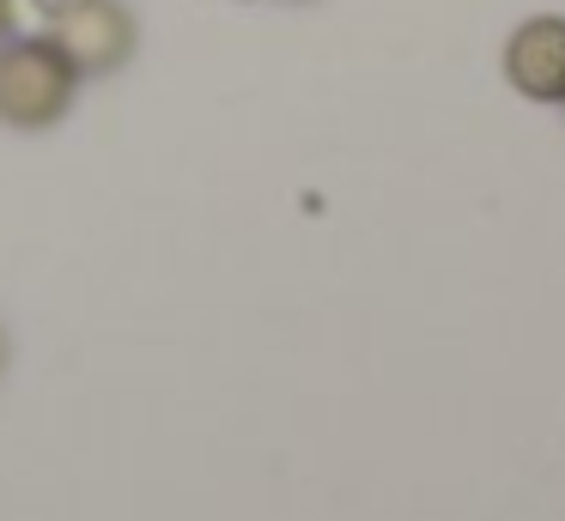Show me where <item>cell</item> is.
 I'll return each mask as SVG.
<instances>
[{
    "label": "cell",
    "instance_id": "6da1fadb",
    "mask_svg": "<svg viewBox=\"0 0 565 521\" xmlns=\"http://www.w3.org/2000/svg\"><path fill=\"white\" fill-rule=\"evenodd\" d=\"M79 73L50 36H7L0 43V128L43 133L74 109Z\"/></svg>",
    "mask_w": 565,
    "mask_h": 521
},
{
    "label": "cell",
    "instance_id": "7a4b0ae2",
    "mask_svg": "<svg viewBox=\"0 0 565 521\" xmlns=\"http://www.w3.org/2000/svg\"><path fill=\"white\" fill-rule=\"evenodd\" d=\"M43 36L74 61L79 79H98V73L128 67V55L140 43V24L122 0H62L50 12V31Z\"/></svg>",
    "mask_w": 565,
    "mask_h": 521
},
{
    "label": "cell",
    "instance_id": "3957f363",
    "mask_svg": "<svg viewBox=\"0 0 565 521\" xmlns=\"http://www.w3.org/2000/svg\"><path fill=\"white\" fill-rule=\"evenodd\" d=\"M504 79L535 104H565V19H523L504 43Z\"/></svg>",
    "mask_w": 565,
    "mask_h": 521
},
{
    "label": "cell",
    "instance_id": "277c9868",
    "mask_svg": "<svg viewBox=\"0 0 565 521\" xmlns=\"http://www.w3.org/2000/svg\"><path fill=\"white\" fill-rule=\"evenodd\" d=\"M19 31V12H13V0H0V43Z\"/></svg>",
    "mask_w": 565,
    "mask_h": 521
},
{
    "label": "cell",
    "instance_id": "5b68a950",
    "mask_svg": "<svg viewBox=\"0 0 565 521\" xmlns=\"http://www.w3.org/2000/svg\"><path fill=\"white\" fill-rule=\"evenodd\" d=\"M0 370H7V334H0Z\"/></svg>",
    "mask_w": 565,
    "mask_h": 521
}]
</instances>
